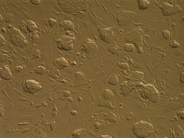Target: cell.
<instances>
[{
	"label": "cell",
	"instance_id": "7bdbcfd3",
	"mask_svg": "<svg viewBox=\"0 0 184 138\" xmlns=\"http://www.w3.org/2000/svg\"><path fill=\"white\" fill-rule=\"evenodd\" d=\"M0 116L1 117H2L4 116V110L1 106H0Z\"/></svg>",
	"mask_w": 184,
	"mask_h": 138
},
{
	"label": "cell",
	"instance_id": "1f68e13d",
	"mask_svg": "<svg viewBox=\"0 0 184 138\" xmlns=\"http://www.w3.org/2000/svg\"><path fill=\"white\" fill-rule=\"evenodd\" d=\"M31 39L33 40V41H36V40H38V39H39V37L37 34V32H35V31L32 32L31 33Z\"/></svg>",
	"mask_w": 184,
	"mask_h": 138
},
{
	"label": "cell",
	"instance_id": "8fae6325",
	"mask_svg": "<svg viewBox=\"0 0 184 138\" xmlns=\"http://www.w3.org/2000/svg\"><path fill=\"white\" fill-rule=\"evenodd\" d=\"M99 36L101 39L107 43H110L112 41L114 33L110 28H102L99 30Z\"/></svg>",
	"mask_w": 184,
	"mask_h": 138
},
{
	"label": "cell",
	"instance_id": "83f0119b",
	"mask_svg": "<svg viewBox=\"0 0 184 138\" xmlns=\"http://www.w3.org/2000/svg\"><path fill=\"white\" fill-rule=\"evenodd\" d=\"M162 36L165 39L168 40L170 37V33L169 31L167 30H164L162 32Z\"/></svg>",
	"mask_w": 184,
	"mask_h": 138
},
{
	"label": "cell",
	"instance_id": "4316f807",
	"mask_svg": "<svg viewBox=\"0 0 184 138\" xmlns=\"http://www.w3.org/2000/svg\"><path fill=\"white\" fill-rule=\"evenodd\" d=\"M27 25L26 22L22 21L20 22V28L24 33H27Z\"/></svg>",
	"mask_w": 184,
	"mask_h": 138
},
{
	"label": "cell",
	"instance_id": "d590c367",
	"mask_svg": "<svg viewBox=\"0 0 184 138\" xmlns=\"http://www.w3.org/2000/svg\"><path fill=\"white\" fill-rule=\"evenodd\" d=\"M31 2L35 6H38L41 3V1L39 0H31Z\"/></svg>",
	"mask_w": 184,
	"mask_h": 138
},
{
	"label": "cell",
	"instance_id": "7c38bea8",
	"mask_svg": "<svg viewBox=\"0 0 184 138\" xmlns=\"http://www.w3.org/2000/svg\"><path fill=\"white\" fill-rule=\"evenodd\" d=\"M54 64L58 70H61L68 66V62L64 58H60L54 61Z\"/></svg>",
	"mask_w": 184,
	"mask_h": 138
},
{
	"label": "cell",
	"instance_id": "44dd1931",
	"mask_svg": "<svg viewBox=\"0 0 184 138\" xmlns=\"http://www.w3.org/2000/svg\"><path fill=\"white\" fill-rule=\"evenodd\" d=\"M108 50L112 54H116L118 51V46L117 44L115 41H113L109 46Z\"/></svg>",
	"mask_w": 184,
	"mask_h": 138
},
{
	"label": "cell",
	"instance_id": "d4e9b609",
	"mask_svg": "<svg viewBox=\"0 0 184 138\" xmlns=\"http://www.w3.org/2000/svg\"><path fill=\"white\" fill-rule=\"evenodd\" d=\"M175 133L176 135L180 136L181 138H183L184 136V131L181 128L180 126L177 125L175 128Z\"/></svg>",
	"mask_w": 184,
	"mask_h": 138
},
{
	"label": "cell",
	"instance_id": "f6af8a7d",
	"mask_svg": "<svg viewBox=\"0 0 184 138\" xmlns=\"http://www.w3.org/2000/svg\"><path fill=\"white\" fill-rule=\"evenodd\" d=\"M101 138H112V137L111 136H110V135H104V136L101 135Z\"/></svg>",
	"mask_w": 184,
	"mask_h": 138
},
{
	"label": "cell",
	"instance_id": "ee69618b",
	"mask_svg": "<svg viewBox=\"0 0 184 138\" xmlns=\"http://www.w3.org/2000/svg\"><path fill=\"white\" fill-rule=\"evenodd\" d=\"M94 127L96 128V129H98L100 128V124L98 123H97V122L95 123L94 124Z\"/></svg>",
	"mask_w": 184,
	"mask_h": 138
},
{
	"label": "cell",
	"instance_id": "60d3db41",
	"mask_svg": "<svg viewBox=\"0 0 184 138\" xmlns=\"http://www.w3.org/2000/svg\"><path fill=\"white\" fill-rule=\"evenodd\" d=\"M70 95V92H69V91H64V93H63V96L64 97H67V96H69V95Z\"/></svg>",
	"mask_w": 184,
	"mask_h": 138
},
{
	"label": "cell",
	"instance_id": "c3c4849f",
	"mask_svg": "<svg viewBox=\"0 0 184 138\" xmlns=\"http://www.w3.org/2000/svg\"><path fill=\"white\" fill-rule=\"evenodd\" d=\"M0 21H1V22H2V17H1V15H0Z\"/></svg>",
	"mask_w": 184,
	"mask_h": 138
},
{
	"label": "cell",
	"instance_id": "30bf717a",
	"mask_svg": "<svg viewBox=\"0 0 184 138\" xmlns=\"http://www.w3.org/2000/svg\"><path fill=\"white\" fill-rule=\"evenodd\" d=\"M84 50L87 54L95 55L98 52V47L94 40L87 39L85 41L82 46Z\"/></svg>",
	"mask_w": 184,
	"mask_h": 138
},
{
	"label": "cell",
	"instance_id": "8d00e7d4",
	"mask_svg": "<svg viewBox=\"0 0 184 138\" xmlns=\"http://www.w3.org/2000/svg\"><path fill=\"white\" fill-rule=\"evenodd\" d=\"M15 71L17 72V73H20L23 70V67L20 66H17L15 68Z\"/></svg>",
	"mask_w": 184,
	"mask_h": 138
},
{
	"label": "cell",
	"instance_id": "b9f144b4",
	"mask_svg": "<svg viewBox=\"0 0 184 138\" xmlns=\"http://www.w3.org/2000/svg\"><path fill=\"white\" fill-rule=\"evenodd\" d=\"M57 109H56V107H55V108H54V110H53V113H52V116L54 117H55V116H56V113H57Z\"/></svg>",
	"mask_w": 184,
	"mask_h": 138
},
{
	"label": "cell",
	"instance_id": "484cf974",
	"mask_svg": "<svg viewBox=\"0 0 184 138\" xmlns=\"http://www.w3.org/2000/svg\"><path fill=\"white\" fill-rule=\"evenodd\" d=\"M35 71L36 73L37 74H40V75H42L44 74L46 72V69L45 68L42 67V66H38L37 68H35Z\"/></svg>",
	"mask_w": 184,
	"mask_h": 138
},
{
	"label": "cell",
	"instance_id": "52a82bcc",
	"mask_svg": "<svg viewBox=\"0 0 184 138\" xmlns=\"http://www.w3.org/2000/svg\"><path fill=\"white\" fill-rule=\"evenodd\" d=\"M22 86L24 92L32 94H34L40 90L42 88L39 82L33 80L24 81Z\"/></svg>",
	"mask_w": 184,
	"mask_h": 138
},
{
	"label": "cell",
	"instance_id": "bcb514c9",
	"mask_svg": "<svg viewBox=\"0 0 184 138\" xmlns=\"http://www.w3.org/2000/svg\"><path fill=\"white\" fill-rule=\"evenodd\" d=\"M70 113L72 115H73L74 116H75V115H77V112L75 111H70Z\"/></svg>",
	"mask_w": 184,
	"mask_h": 138
},
{
	"label": "cell",
	"instance_id": "f546056e",
	"mask_svg": "<svg viewBox=\"0 0 184 138\" xmlns=\"http://www.w3.org/2000/svg\"><path fill=\"white\" fill-rule=\"evenodd\" d=\"M41 51L38 49H36L34 51L33 54V59H37L40 57Z\"/></svg>",
	"mask_w": 184,
	"mask_h": 138
},
{
	"label": "cell",
	"instance_id": "6da1fadb",
	"mask_svg": "<svg viewBox=\"0 0 184 138\" xmlns=\"http://www.w3.org/2000/svg\"><path fill=\"white\" fill-rule=\"evenodd\" d=\"M87 1L84 0H60V4L62 10L65 12L68 13H75L80 11L87 10V4H85Z\"/></svg>",
	"mask_w": 184,
	"mask_h": 138
},
{
	"label": "cell",
	"instance_id": "f1b7e54d",
	"mask_svg": "<svg viewBox=\"0 0 184 138\" xmlns=\"http://www.w3.org/2000/svg\"><path fill=\"white\" fill-rule=\"evenodd\" d=\"M108 119L110 120V121L113 123H115L117 121L116 119V117H115V115L113 114L112 113H110L108 116Z\"/></svg>",
	"mask_w": 184,
	"mask_h": 138
},
{
	"label": "cell",
	"instance_id": "7402d4cb",
	"mask_svg": "<svg viewBox=\"0 0 184 138\" xmlns=\"http://www.w3.org/2000/svg\"><path fill=\"white\" fill-rule=\"evenodd\" d=\"M14 16L13 14H5L4 15L3 21L5 22H10L13 21L14 20Z\"/></svg>",
	"mask_w": 184,
	"mask_h": 138
},
{
	"label": "cell",
	"instance_id": "5b68a950",
	"mask_svg": "<svg viewBox=\"0 0 184 138\" xmlns=\"http://www.w3.org/2000/svg\"><path fill=\"white\" fill-rule=\"evenodd\" d=\"M116 21L119 25H125L129 24L135 17V12L130 11H116Z\"/></svg>",
	"mask_w": 184,
	"mask_h": 138
},
{
	"label": "cell",
	"instance_id": "e0dca14e",
	"mask_svg": "<svg viewBox=\"0 0 184 138\" xmlns=\"http://www.w3.org/2000/svg\"><path fill=\"white\" fill-rule=\"evenodd\" d=\"M27 23V29L29 32H33L35 30H37V27L36 24L33 21L31 20H27L26 21Z\"/></svg>",
	"mask_w": 184,
	"mask_h": 138
},
{
	"label": "cell",
	"instance_id": "4fadbf2b",
	"mask_svg": "<svg viewBox=\"0 0 184 138\" xmlns=\"http://www.w3.org/2000/svg\"><path fill=\"white\" fill-rule=\"evenodd\" d=\"M0 76L1 78L6 80H9L12 78V75L9 68L5 65L0 68Z\"/></svg>",
	"mask_w": 184,
	"mask_h": 138
},
{
	"label": "cell",
	"instance_id": "2e32d148",
	"mask_svg": "<svg viewBox=\"0 0 184 138\" xmlns=\"http://www.w3.org/2000/svg\"><path fill=\"white\" fill-rule=\"evenodd\" d=\"M102 97L104 99L110 101L114 98V95L112 92L109 89H105L102 93Z\"/></svg>",
	"mask_w": 184,
	"mask_h": 138
},
{
	"label": "cell",
	"instance_id": "7a4b0ae2",
	"mask_svg": "<svg viewBox=\"0 0 184 138\" xmlns=\"http://www.w3.org/2000/svg\"><path fill=\"white\" fill-rule=\"evenodd\" d=\"M133 131L134 134L139 138H147L154 133V128L150 123L141 121L134 124Z\"/></svg>",
	"mask_w": 184,
	"mask_h": 138
},
{
	"label": "cell",
	"instance_id": "ba28073f",
	"mask_svg": "<svg viewBox=\"0 0 184 138\" xmlns=\"http://www.w3.org/2000/svg\"><path fill=\"white\" fill-rule=\"evenodd\" d=\"M164 16H171L182 12V9L178 5H172L164 2L159 6Z\"/></svg>",
	"mask_w": 184,
	"mask_h": 138
},
{
	"label": "cell",
	"instance_id": "9a60e30c",
	"mask_svg": "<svg viewBox=\"0 0 184 138\" xmlns=\"http://www.w3.org/2000/svg\"><path fill=\"white\" fill-rule=\"evenodd\" d=\"M60 26L64 30H73L74 29L73 24L69 21H63L60 22Z\"/></svg>",
	"mask_w": 184,
	"mask_h": 138
},
{
	"label": "cell",
	"instance_id": "9c48e42d",
	"mask_svg": "<svg viewBox=\"0 0 184 138\" xmlns=\"http://www.w3.org/2000/svg\"><path fill=\"white\" fill-rule=\"evenodd\" d=\"M143 31L141 29L132 30L126 34V40L135 44H140L142 40Z\"/></svg>",
	"mask_w": 184,
	"mask_h": 138
},
{
	"label": "cell",
	"instance_id": "ffe728a7",
	"mask_svg": "<svg viewBox=\"0 0 184 138\" xmlns=\"http://www.w3.org/2000/svg\"><path fill=\"white\" fill-rule=\"evenodd\" d=\"M86 132V130L84 128L80 129L73 132L71 134V135L72 137H74L80 138V137H82V136H83V135Z\"/></svg>",
	"mask_w": 184,
	"mask_h": 138
},
{
	"label": "cell",
	"instance_id": "74e56055",
	"mask_svg": "<svg viewBox=\"0 0 184 138\" xmlns=\"http://www.w3.org/2000/svg\"><path fill=\"white\" fill-rule=\"evenodd\" d=\"M184 111H179L177 113L178 116H179L180 118H181L182 120H184Z\"/></svg>",
	"mask_w": 184,
	"mask_h": 138
},
{
	"label": "cell",
	"instance_id": "603a6c76",
	"mask_svg": "<svg viewBox=\"0 0 184 138\" xmlns=\"http://www.w3.org/2000/svg\"><path fill=\"white\" fill-rule=\"evenodd\" d=\"M75 80L77 81H82L85 78V75L82 72H80V71L77 72L75 73Z\"/></svg>",
	"mask_w": 184,
	"mask_h": 138
},
{
	"label": "cell",
	"instance_id": "cb8c5ba5",
	"mask_svg": "<svg viewBox=\"0 0 184 138\" xmlns=\"http://www.w3.org/2000/svg\"><path fill=\"white\" fill-rule=\"evenodd\" d=\"M123 49L125 51L127 52H134V47L133 44H124L123 46Z\"/></svg>",
	"mask_w": 184,
	"mask_h": 138
},
{
	"label": "cell",
	"instance_id": "d6986e66",
	"mask_svg": "<svg viewBox=\"0 0 184 138\" xmlns=\"http://www.w3.org/2000/svg\"><path fill=\"white\" fill-rule=\"evenodd\" d=\"M107 83L111 85H116L118 82V78L116 74H114L110 76L108 78L107 81Z\"/></svg>",
	"mask_w": 184,
	"mask_h": 138
},
{
	"label": "cell",
	"instance_id": "5bb4252c",
	"mask_svg": "<svg viewBox=\"0 0 184 138\" xmlns=\"http://www.w3.org/2000/svg\"><path fill=\"white\" fill-rule=\"evenodd\" d=\"M98 105L99 106L108 107V108H110L112 110H116L115 107L111 104L110 101L106 100L104 99V98L101 99V100L99 101L98 103Z\"/></svg>",
	"mask_w": 184,
	"mask_h": 138
},
{
	"label": "cell",
	"instance_id": "ab89813d",
	"mask_svg": "<svg viewBox=\"0 0 184 138\" xmlns=\"http://www.w3.org/2000/svg\"><path fill=\"white\" fill-rule=\"evenodd\" d=\"M180 81L182 84H184V72L182 73L181 74V77H180Z\"/></svg>",
	"mask_w": 184,
	"mask_h": 138
},
{
	"label": "cell",
	"instance_id": "d6a6232c",
	"mask_svg": "<svg viewBox=\"0 0 184 138\" xmlns=\"http://www.w3.org/2000/svg\"><path fill=\"white\" fill-rule=\"evenodd\" d=\"M121 69L123 70H127L129 68V65L127 63H121L119 65Z\"/></svg>",
	"mask_w": 184,
	"mask_h": 138
},
{
	"label": "cell",
	"instance_id": "f35d334b",
	"mask_svg": "<svg viewBox=\"0 0 184 138\" xmlns=\"http://www.w3.org/2000/svg\"><path fill=\"white\" fill-rule=\"evenodd\" d=\"M8 56H7V55H1L0 56V60L1 62H4L7 59Z\"/></svg>",
	"mask_w": 184,
	"mask_h": 138
},
{
	"label": "cell",
	"instance_id": "7dc6e473",
	"mask_svg": "<svg viewBox=\"0 0 184 138\" xmlns=\"http://www.w3.org/2000/svg\"><path fill=\"white\" fill-rule=\"evenodd\" d=\"M67 100H68V101L70 102H72V101L73 100V99L71 98V97H69V98H68L67 99Z\"/></svg>",
	"mask_w": 184,
	"mask_h": 138
},
{
	"label": "cell",
	"instance_id": "4dcf8cb0",
	"mask_svg": "<svg viewBox=\"0 0 184 138\" xmlns=\"http://www.w3.org/2000/svg\"><path fill=\"white\" fill-rule=\"evenodd\" d=\"M170 46L172 48H176V47H180V45L176 40H173L172 41H171L170 43Z\"/></svg>",
	"mask_w": 184,
	"mask_h": 138
},
{
	"label": "cell",
	"instance_id": "8992f818",
	"mask_svg": "<svg viewBox=\"0 0 184 138\" xmlns=\"http://www.w3.org/2000/svg\"><path fill=\"white\" fill-rule=\"evenodd\" d=\"M75 42V38L68 36H63L56 40L58 47L61 50L66 51L70 50L73 48Z\"/></svg>",
	"mask_w": 184,
	"mask_h": 138
},
{
	"label": "cell",
	"instance_id": "e575fe53",
	"mask_svg": "<svg viewBox=\"0 0 184 138\" xmlns=\"http://www.w3.org/2000/svg\"><path fill=\"white\" fill-rule=\"evenodd\" d=\"M0 46L1 47L2 46L6 44V40H5V39L4 38V37H2V36L1 35H0Z\"/></svg>",
	"mask_w": 184,
	"mask_h": 138
},
{
	"label": "cell",
	"instance_id": "ac0fdd59",
	"mask_svg": "<svg viewBox=\"0 0 184 138\" xmlns=\"http://www.w3.org/2000/svg\"><path fill=\"white\" fill-rule=\"evenodd\" d=\"M138 2L140 10H145L148 8L150 5V3L146 0H139Z\"/></svg>",
	"mask_w": 184,
	"mask_h": 138
},
{
	"label": "cell",
	"instance_id": "3957f363",
	"mask_svg": "<svg viewBox=\"0 0 184 138\" xmlns=\"http://www.w3.org/2000/svg\"><path fill=\"white\" fill-rule=\"evenodd\" d=\"M141 97L153 103H157L159 100V93L154 86L148 84L144 85L141 90Z\"/></svg>",
	"mask_w": 184,
	"mask_h": 138
},
{
	"label": "cell",
	"instance_id": "836d02e7",
	"mask_svg": "<svg viewBox=\"0 0 184 138\" xmlns=\"http://www.w3.org/2000/svg\"><path fill=\"white\" fill-rule=\"evenodd\" d=\"M48 22L49 26L51 27H53L54 25V24L56 23V20H53L52 19H49L48 20Z\"/></svg>",
	"mask_w": 184,
	"mask_h": 138
},
{
	"label": "cell",
	"instance_id": "277c9868",
	"mask_svg": "<svg viewBox=\"0 0 184 138\" xmlns=\"http://www.w3.org/2000/svg\"><path fill=\"white\" fill-rule=\"evenodd\" d=\"M10 40L13 44L22 48L26 47L29 44L23 35L15 28H12L10 30Z\"/></svg>",
	"mask_w": 184,
	"mask_h": 138
}]
</instances>
